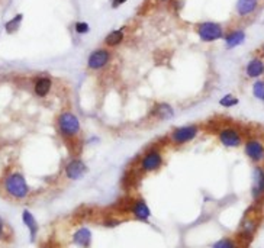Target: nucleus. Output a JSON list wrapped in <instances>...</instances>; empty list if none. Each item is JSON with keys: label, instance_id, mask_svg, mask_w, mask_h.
<instances>
[{"label": "nucleus", "instance_id": "obj_1", "mask_svg": "<svg viewBox=\"0 0 264 248\" xmlns=\"http://www.w3.org/2000/svg\"><path fill=\"white\" fill-rule=\"evenodd\" d=\"M57 132L67 142L77 140L81 132V124L79 116L70 110H64L57 116Z\"/></svg>", "mask_w": 264, "mask_h": 248}, {"label": "nucleus", "instance_id": "obj_2", "mask_svg": "<svg viewBox=\"0 0 264 248\" xmlns=\"http://www.w3.org/2000/svg\"><path fill=\"white\" fill-rule=\"evenodd\" d=\"M3 187L10 198L16 199V200H24L31 193V187L28 186L27 178L24 177V174L18 173V172H13L6 176Z\"/></svg>", "mask_w": 264, "mask_h": 248}, {"label": "nucleus", "instance_id": "obj_3", "mask_svg": "<svg viewBox=\"0 0 264 248\" xmlns=\"http://www.w3.org/2000/svg\"><path fill=\"white\" fill-rule=\"evenodd\" d=\"M216 137H218V141L221 142V145H224L225 148H239L244 145V141H245V137L242 134V131L234 126V125H225V126H221L216 132Z\"/></svg>", "mask_w": 264, "mask_h": 248}, {"label": "nucleus", "instance_id": "obj_4", "mask_svg": "<svg viewBox=\"0 0 264 248\" xmlns=\"http://www.w3.org/2000/svg\"><path fill=\"white\" fill-rule=\"evenodd\" d=\"M199 134H200L199 125H183V126H177L171 131V134L168 135V141L176 147H182V145H186V144L195 141Z\"/></svg>", "mask_w": 264, "mask_h": 248}, {"label": "nucleus", "instance_id": "obj_5", "mask_svg": "<svg viewBox=\"0 0 264 248\" xmlns=\"http://www.w3.org/2000/svg\"><path fill=\"white\" fill-rule=\"evenodd\" d=\"M225 32H227L225 28L219 22L206 21V22L198 24L196 26V34L202 42H216L219 39H224Z\"/></svg>", "mask_w": 264, "mask_h": 248}, {"label": "nucleus", "instance_id": "obj_6", "mask_svg": "<svg viewBox=\"0 0 264 248\" xmlns=\"http://www.w3.org/2000/svg\"><path fill=\"white\" fill-rule=\"evenodd\" d=\"M164 164V157L159 147L147 149L139 160V169L142 173H154L160 170Z\"/></svg>", "mask_w": 264, "mask_h": 248}, {"label": "nucleus", "instance_id": "obj_7", "mask_svg": "<svg viewBox=\"0 0 264 248\" xmlns=\"http://www.w3.org/2000/svg\"><path fill=\"white\" fill-rule=\"evenodd\" d=\"M260 226V218L259 213L253 212L251 209L245 213V216L242 218V221L239 223V229H238V238L244 243L251 241V238L256 235L257 229Z\"/></svg>", "mask_w": 264, "mask_h": 248}, {"label": "nucleus", "instance_id": "obj_8", "mask_svg": "<svg viewBox=\"0 0 264 248\" xmlns=\"http://www.w3.org/2000/svg\"><path fill=\"white\" fill-rule=\"evenodd\" d=\"M244 154L245 157L254 163V164H263L264 163V141L257 137V135H251L248 138H245L244 141Z\"/></svg>", "mask_w": 264, "mask_h": 248}, {"label": "nucleus", "instance_id": "obj_9", "mask_svg": "<svg viewBox=\"0 0 264 248\" xmlns=\"http://www.w3.org/2000/svg\"><path fill=\"white\" fill-rule=\"evenodd\" d=\"M112 60V52L109 48H96L87 57V69L92 71H100Z\"/></svg>", "mask_w": 264, "mask_h": 248}, {"label": "nucleus", "instance_id": "obj_10", "mask_svg": "<svg viewBox=\"0 0 264 248\" xmlns=\"http://www.w3.org/2000/svg\"><path fill=\"white\" fill-rule=\"evenodd\" d=\"M251 196L256 203L264 200V167L257 164L253 170V186H251Z\"/></svg>", "mask_w": 264, "mask_h": 248}, {"label": "nucleus", "instance_id": "obj_11", "mask_svg": "<svg viewBox=\"0 0 264 248\" xmlns=\"http://www.w3.org/2000/svg\"><path fill=\"white\" fill-rule=\"evenodd\" d=\"M244 74L247 78L251 80H259L264 75V57L262 55H254L250 58V61L245 64Z\"/></svg>", "mask_w": 264, "mask_h": 248}, {"label": "nucleus", "instance_id": "obj_12", "mask_svg": "<svg viewBox=\"0 0 264 248\" xmlns=\"http://www.w3.org/2000/svg\"><path fill=\"white\" fill-rule=\"evenodd\" d=\"M86 173H87V166H86V163H84L81 158H79V157L71 158V160L66 164V169H64L66 177L70 178V180H80Z\"/></svg>", "mask_w": 264, "mask_h": 248}, {"label": "nucleus", "instance_id": "obj_13", "mask_svg": "<svg viewBox=\"0 0 264 248\" xmlns=\"http://www.w3.org/2000/svg\"><path fill=\"white\" fill-rule=\"evenodd\" d=\"M32 89H33V95L39 99H44L50 95L51 89H53V78L50 75H38L35 77L33 83H32Z\"/></svg>", "mask_w": 264, "mask_h": 248}, {"label": "nucleus", "instance_id": "obj_14", "mask_svg": "<svg viewBox=\"0 0 264 248\" xmlns=\"http://www.w3.org/2000/svg\"><path fill=\"white\" fill-rule=\"evenodd\" d=\"M245 38H247V34L244 29L241 28H234L231 31H227L225 35H224V42H225V47L228 50H232V48H237L239 45H242L245 42Z\"/></svg>", "mask_w": 264, "mask_h": 248}, {"label": "nucleus", "instance_id": "obj_15", "mask_svg": "<svg viewBox=\"0 0 264 248\" xmlns=\"http://www.w3.org/2000/svg\"><path fill=\"white\" fill-rule=\"evenodd\" d=\"M150 116L154 118L156 121H168V119L174 118V107L170 103L160 102L151 107Z\"/></svg>", "mask_w": 264, "mask_h": 248}, {"label": "nucleus", "instance_id": "obj_16", "mask_svg": "<svg viewBox=\"0 0 264 248\" xmlns=\"http://www.w3.org/2000/svg\"><path fill=\"white\" fill-rule=\"evenodd\" d=\"M260 6L259 0H237L235 3V12L239 18H248L253 13L257 12Z\"/></svg>", "mask_w": 264, "mask_h": 248}, {"label": "nucleus", "instance_id": "obj_17", "mask_svg": "<svg viewBox=\"0 0 264 248\" xmlns=\"http://www.w3.org/2000/svg\"><path fill=\"white\" fill-rule=\"evenodd\" d=\"M131 212L136 219L144 221V222H147L151 218V211H150L148 205L142 199H138V200L132 202Z\"/></svg>", "mask_w": 264, "mask_h": 248}, {"label": "nucleus", "instance_id": "obj_18", "mask_svg": "<svg viewBox=\"0 0 264 248\" xmlns=\"http://www.w3.org/2000/svg\"><path fill=\"white\" fill-rule=\"evenodd\" d=\"M73 243L81 248H89L92 244V232L89 228L81 226L73 234Z\"/></svg>", "mask_w": 264, "mask_h": 248}, {"label": "nucleus", "instance_id": "obj_19", "mask_svg": "<svg viewBox=\"0 0 264 248\" xmlns=\"http://www.w3.org/2000/svg\"><path fill=\"white\" fill-rule=\"evenodd\" d=\"M125 39V31L124 29H113L105 36V45L107 48H115L121 45Z\"/></svg>", "mask_w": 264, "mask_h": 248}, {"label": "nucleus", "instance_id": "obj_20", "mask_svg": "<svg viewBox=\"0 0 264 248\" xmlns=\"http://www.w3.org/2000/svg\"><path fill=\"white\" fill-rule=\"evenodd\" d=\"M22 219H24V222H25V225L28 226V229H29V232H31V240L35 241L36 234H38V229H39L36 219L33 218V215H32L29 211H24V213H22Z\"/></svg>", "mask_w": 264, "mask_h": 248}, {"label": "nucleus", "instance_id": "obj_21", "mask_svg": "<svg viewBox=\"0 0 264 248\" xmlns=\"http://www.w3.org/2000/svg\"><path fill=\"white\" fill-rule=\"evenodd\" d=\"M22 21H24V15H22V13H18L16 16H13L12 19H9V21L4 24V31H6V34H15V32L19 29V26L22 24Z\"/></svg>", "mask_w": 264, "mask_h": 248}, {"label": "nucleus", "instance_id": "obj_22", "mask_svg": "<svg viewBox=\"0 0 264 248\" xmlns=\"http://www.w3.org/2000/svg\"><path fill=\"white\" fill-rule=\"evenodd\" d=\"M251 93L253 96L257 100L263 102L264 103V80L263 78H259V80H254L253 86H251Z\"/></svg>", "mask_w": 264, "mask_h": 248}, {"label": "nucleus", "instance_id": "obj_23", "mask_svg": "<svg viewBox=\"0 0 264 248\" xmlns=\"http://www.w3.org/2000/svg\"><path fill=\"white\" fill-rule=\"evenodd\" d=\"M238 103H239V99H238L235 95H232V93H227V95H224L219 99V105L222 107H225V109H231V107L237 106Z\"/></svg>", "mask_w": 264, "mask_h": 248}, {"label": "nucleus", "instance_id": "obj_24", "mask_svg": "<svg viewBox=\"0 0 264 248\" xmlns=\"http://www.w3.org/2000/svg\"><path fill=\"white\" fill-rule=\"evenodd\" d=\"M212 248H239V243L234 238L227 237V238H221L219 241H216Z\"/></svg>", "mask_w": 264, "mask_h": 248}, {"label": "nucleus", "instance_id": "obj_25", "mask_svg": "<svg viewBox=\"0 0 264 248\" xmlns=\"http://www.w3.org/2000/svg\"><path fill=\"white\" fill-rule=\"evenodd\" d=\"M74 31H76V34H79V35H86V34L90 32V25H89L87 22L79 21V22L74 24Z\"/></svg>", "mask_w": 264, "mask_h": 248}, {"label": "nucleus", "instance_id": "obj_26", "mask_svg": "<svg viewBox=\"0 0 264 248\" xmlns=\"http://www.w3.org/2000/svg\"><path fill=\"white\" fill-rule=\"evenodd\" d=\"M119 223H121V221H119V219L110 218V219H106L105 222H103V225H105V226H109V228H112V226H118Z\"/></svg>", "mask_w": 264, "mask_h": 248}, {"label": "nucleus", "instance_id": "obj_27", "mask_svg": "<svg viewBox=\"0 0 264 248\" xmlns=\"http://www.w3.org/2000/svg\"><path fill=\"white\" fill-rule=\"evenodd\" d=\"M4 234H6V223L0 218V240L4 238Z\"/></svg>", "mask_w": 264, "mask_h": 248}, {"label": "nucleus", "instance_id": "obj_28", "mask_svg": "<svg viewBox=\"0 0 264 248\" xmlns=\"http://www.w3.org/2000/svg\"><path fill=\"white\" fill-rule=\"evenodd\" d=\"M128 0H112V7L113 9H118V7H121L122 4H125Z\"/></svg>", "mask_w": 264, "mask_h": 248}, {"label": "nucleus", "instance_id": "obj_29", "mask_svg": "<svg viewBox=\"0 0 264 248\" xmlns=\"http://www.w3.org/2000/svg\"><path fill=\"white\" fill-rule=\"evenodd\" d=\"M260 52H262V57H264V44L262 45V48H260Z\"/></svg>", "mask_w": 264, "mask_h": 248}, {"label": "nucleus", "instance_id": "obj_30", "mask_svg": "<svg viewBox=\"0 0 264 248\" xmlns=\"http://www.w3.org/2000/svg\"><path fill=\"white\" fill-rule=\"evenodd\" d=\"M42 248H48V247H42Z\"/></svg>", "mask_w": 264, "mask_h": 248}]
</instances>
